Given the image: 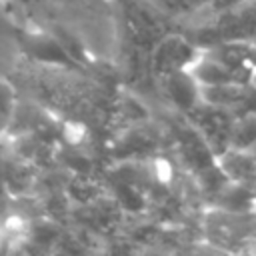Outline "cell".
<instances>
[{
  "instance_id": "6da1fadb",
  "label": "cell",
  "mask_w": 256,
  "mask_h": 256,
  "mask_svg": "<svg viewBox=\"0 0 256 256\" xmlns=\"http://www.w3.org/2000/svg\"><path fill=\"white\" fill-rule=\"evenodd\" d=\"M202 46L182 32H164L148 50V70L154 80L186 72L200 56Z\"/></svg>"
},
{
  "instance_id": "7a4b0ae2",
  "label": "cell",
  "mask_w": 256,
  "mask_h": 256,
  "mask_svg": "<svg viewBox=\"0 0 256 256\" xmlns=\"http://www.w3.org/2000/svg\"><path fill=\"white\" fill-rule=\"evenodd\" d=\"M216 166L230 182L256 186V154H254V150L230 146L216 156Z\"/></svg>"
},
{
  "instance_id": "3957f363",
  "label": "cell",
  "mask_w": 256,
  "mask_h": 256,
  "mask_svg": "<svg viewBox=\"0 0 256 256\" xmlns=\"http://www.w3.org/2000/svg\"><path fill=\"white\" fill-rule=\"evenodd\" d=\"M4 16H6L4 4H0V58H2V54H6V56L12 58V54L16 52V48H14V36L10 34Z\"/></svg>"
},
{
  "instance_id": "277c9868",
  "label": "cell",
  "mask_w": 256,
  "mask_h": 256,
  "mask_svg": "<svg viewBox=\"0 0 256 256\" xmlns=\"http://www.w3.org/2000/svg\"><path fill=\"white\" fill-rule=\"evenodd\" d=\"M248 82H250V86L256 90V66L252 68V72H250V80H248Z\"/></svg>"
},
{
  "instance_id": "5b68a950",
  "label": "cell",
  "mask_w": 256,
  "mask_h": 256,
  "mask_svg": "<svg viewBox=\"0 0 256 256\" xmlns=\"http://www.w3.org/2000/svg\"><path fill=\"white\" fill-rule=\"evenodd\" d=\"M0 4H4V6H6V4H10V0H0Z\"/></svg>"
},
{
  "instance_id": "8992f818",
  "label": "cell",
  "mask_w": 256,
  "mask_h": 256,
  "mask_svg": "<svg viewBox=\"0 0 256 256\" xmlns=\"http://www.w3.org/2000/svg\"><path fill=\"white\" fill-rule=\"evenodd\" d=\"M56 2V0H54ZM68 2H72V0H68ZM74 2H86V0H74Z\"/></svg>"
}]
</instances>
